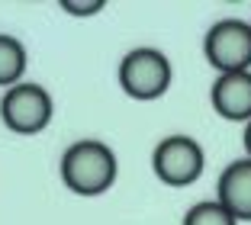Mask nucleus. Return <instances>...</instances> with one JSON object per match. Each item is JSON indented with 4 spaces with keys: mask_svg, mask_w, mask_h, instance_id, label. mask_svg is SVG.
<instances>
[{
    "mask_svg": "<svg viewBox=\"0 0 251 225\" xmlns=\"http://www.w3.org/2000/svg\"><path fill=\"white\" fill-rule=\"evenodd\" d=\"M203 55L219 74L251 71V23L219 20L203 39Z\"/></svg>",
    "mask_w": 251,
    "mask_h": 225,
    "instance_id": "nucleus-4",
    "label": "nucleus"
},
{
    "mask_svg": "<svg viewBox=\"0 0 251 225\" xmlns=\"http://www.w3.org/2000/svg\"><path fill=\"white\" fill-rule=\"evenodd\" d=\"M171 84H174V68L161 49L142 45V49L126 51L119 61V87L132 100H158L171 90Z\"/></svg>",
    "mask_w": 251,
    "mask_h": 225,
    "instance_id": "nucleus-2",
    "label": "nucleus"
},
{
    "mask_svg": "<svg viewBox=\"0 0 251 225\" xmlns=\"http://www.w3.org/2000/svg\"><path fill=\"white\" fill-rule=\"evenodd\" d=\"M184 225H238V222L219 200H203V203H197V206L187 209Z\"/></svg>",
    "mask_w": 251,
    "mask_h": 225,
    "instance_id": "nucleus-9",
    "label": "nucleus"
},
{
    "mask_svg": "<svg viewBox=\"0 0 251 225\" xmlns=\"http://www.w3.org/2000/svg\"><path fill=\"white\" fill-rule=\"evenodd\" d=\"M61 10H65V13H71V16H94V13H100V10H103V0H90V3L65 0V3H61Z\"/></svg>",
    "mask_w": 251,
    "mask_h": 225,
    "instance_id": "nucleus-10",
    "label": "nucleus"
},
{
    "mask_svg": "<svg viewBox=\"0 0 251 225\" xmlns=\"http://www.w3.org/2000/svg\"><path fill=\"white\" fill-rule=\"evenodd\" d=\"M216 200L235 216V222H251V158L232 161L219 174Z\"/></svg>",
    "mask_w": 251,
    "mask_h": 225,
    "instance_id": "nucleus-7",
    "label": "nucleus"
},
{
    "mask_svg": "<svg viewBox=\"0 0 251 225\" xmlns=\"http://www.w3.org/2000/svg\"><path fill=\"white\" fill-rule=\"evenodd\" d=\"M26 71V45L16 36L0 32V87H16Z\"/></svg>",
    "mask_w": 251,
    "mask_h": 225,
    "instance_id": "nucleus-8",
    "label": "nucleus"
},
{
    "mask_svg": "<svg viewBox=\"0 0 251 225\" xmlns=\"http://www.w3.org/2000/svg\"><path fill=\"white\" fill-rule=\"evenodd\" d=\"M52 113H55L52 94L42 84H32V80H20L0 100V119L16 135H36V132H42L45 125L52 123Z\"/></svg>",
    "mask_w": 251,
    "mask_h": 225,
    "instance_id": "nucleus-3",
    "label": "nucleus"
},
{
    "mask_svg": "<svg viewBox=\"0 0 251 225\" xmlns=\"http://www.w3.org/2000/svg\"><path fill=\"white\" fill-rule=\"evenodd\" d=\"M242 142H245V151H248V158H251V123H245V135H242Z\"/></svg>",
    "mask_w": 251,
    "mask_h": 225,
    "instance_id": "nucleus-11",
    "label": "nucleus"
},
{
    "mask_svg": "<svg viewBox=\"0 0 251 225\" xmlns=\"http://www.w3.org/2000/svg\"><path fill=\"white\" fill-rule=\"evenodd\" d=\"M209 103L226 123H251V71L219 74L209 90Z\"/></svg>",
    "mask_w": 251,
    "mask_h": 225,
    "instance_id": "nucleus-6",
    "label": "nucleus"
},
{
    "mask_svg": "<svg viewBox=\"0 0 251 225\" xmlns=\"http://www.w3.org/2000/svg\"><path fill=\"white\" fill-rule=\"evenodd\" d=\"M119 161L106 142L81 138L61 154V180L77 196H100L116 183Z\"/></svg>",
    "mask_w": 251,
    "mask_h": 225,
    "instance_id": "nucleus-1",
    "label": "nucleus"
},
{
    "mask_svg": "<svg viewBox=\"0 0 251 225\" xmlns=\"http://www.w3.org/2000/svg\"><path fill=\"white\" fill-rule=\"evenodd\" d=\"M203 145L190 135H168L151 151V171L168 187H190L203 174Z\"/></svg>",
    "mask_w": 251,
    "mask_h": 225,
    "instance_id": "nucleus-5",
    "label": "nucleus"
}]
</instances>
